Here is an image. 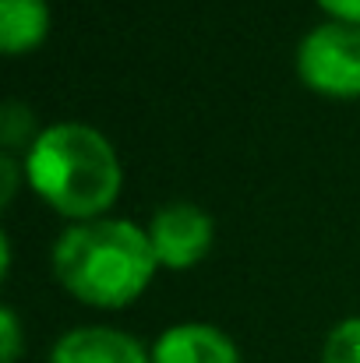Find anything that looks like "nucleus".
I'll return each instance as SVG.
<instances>
[{
  "instance_id": "1",
  "label": "nucleus",
  "mask_w": 360,
  "mask_h": 363,
  "mask_svg": "<svg viewBox=\"0 0 360 363\" xmlns=\"http://www.w3.org/2000/svg\"><path fill=\"white\" fill-rule=\"evenodd\" d=\"M159 268L148 230L127 219H89L75 223L53 243L57 282L89 307H127L145 293Z\"/></svg>"
},
{
  "instance_id": "2",
  "label": "nucleus",
  "mask_w": 360,
  "mask_h": 363,
  "mask_svg": "<svg viewBox=\"0 0 360 363\" xmlns=\"http://www.w3.org/2000/svg\"><path fill=\"white\" fill-rule=\"evenodd\" d=\"M25 177L32 191L75 223L103 219L120 194V159L107 134L78 121L43 127L25 152Z\"/></svg>"
},
{
  "instance_id": "3",
  "label": "nucleus",
  "mask_w": 360,
  "mask_h": 363,
  "mask_svg": "<svg viewBox=\"0 0 360 363\" xmlns=\"http://www.w3.org/2000/svg\"><path fill=\"white\" fill-rule=\"evenodd\" d=\"M300 82L329 99H360V25L325 21L297 46Z\"/></svg>"
},
{
  "instance_id": "4",
  "label": "nucleus",
  "mask_w": 360,
  "mask_h": 363,
  "mask_svg": "<svg viewBox=\"0 0 360 363\" xmlns=\"http://www.w3.org/2000/svg\"><path fill=\"white\" fill-rule=\"evenodd\" d=\"M212 237H216V226L209 212L191 201L163 205L148 223V240L159 257V268H173V272L195 268L209 254Z\"/></svg>"
},
{
  "instance_id": "5",
  "label": "nucleus",
  "mask_w": 360,
  "mask_h": 363,
  "mask_svg": "<svg viewBox=\"0 0 360 363\" xmlns=\"http://www.w3.org/2000/svg\"><path fill=\"white\" fill-rule=\"evenodd\" d=\"M152 363H240L237 342L205 321H184L166 328L152 342Z\"/></svg>"
},
{
  "instance_id": "6",
  "label": "nucleus",
  "mask_w": 360,
  "mask_h": 363,
  "mask_svg": "<svg viewBox=\"0 0 360 363\" xmlns=\"http://www.w3.org/2000/svg\"><path fill=\"white\" fill-rule=\"evenodd\" d=\"M50 363H152V353H145V346L120 328L85 325L60 335Z\"/></svg>"
},
{
  "instance_id": "7",
  "label": "nucleus",
  "mask_w": 360,
  "mask_h": 363,
  "mask_svg": "<svg viewBox=\"0 0 360 363\" xmlns=\"http://www.w3.org/2000/svg\"><path fill=\"white\" fill-rule=\"evenodd\" d=\"M50 32L46 0H0V50L28 53Z\"/></svg>"
},
{
  "instance_id": "8",
  "label": "nucleus",
  "mask_w": 360,
  "mask_h": 363,
  "mask_svg": "<svg viewBox=\"0 0 360 363\" xmlns=\"http://www.w3.org/2000/svg\"><path fill=\"white\" fill-rule=\"evenodd\" d=\"M39 134L43 130H36V117L25 103H18V99L4 103V110H0V145H4V152H21V148L28 152Z\"/></svg>"
},
{
  "instance_id": "9",
  "label": "nucleus",
  "mask_w": 360,
  "mask_h": 363,
  "mask_svg": "<svg viewBox=\"0 0 360 363\" xmlns=\"http://www.w3.org/2000/svg\"><path fill=\"white\" fill-rule=\"evenodd\" d=\"M322 363H360V318H347L329 332Z\"/></svg>"
},
{
  "instance_id": "10",
  "label": "nucleus",
  "mask_w": 360,
  "mask_h": 363,
  "mask_svg": "<svg viewBox=\"0 0 360 363\" xmlns=\"http://www.w3.org/2000/svg\"><path fill=\"white\" fill-rule=\"evenodd\" d=\"M0 360L4 363H18L21 357V325H18V314L14 307H0Z\"/></svg>"
},
{
  "instance_id": "11",
  "label": "nucleus",
  "mask_w": 360,
  "mask_h": 363,
  "mask_svg": "<svg viewBox=\"0 0 360 363\" xmlns=\"http://www.w3.org/2000/svg\"><path fill=\"white\" fill-rule=\"evenodd\" d=\"M18 191V159L14 152H0V205H11Z\"/></svg>"
},
{
  "instance_id": "12",
  "label": "nucleus",
  "mask_w": 360,
  "mask_h": 363,
  "mask_svg": "<svg viewBox=\"0 0 360 363\" xmlns=\"http://www.w3.org/2000/svg\"><path fill=\"white\" fill-rule=\"evenodd\" d=\"M318 7H322L332 21L360 25V0H318Z\"/></svg>"
},
{
  "instance_id": "13",
  "label": "nucleus",
  "mask_w": 360,
  "mask_h": 363,
  "mask_svg": "<svg viewBox=\"0 0 360 363\" xmlns=\"http://www.w3.org/2000/svg\"><path fill=\"white\" fill-rule=\"evenodd\" d=\"M11 272V240H7V233H0V275H7Z\"/></svg>"
}]
</instances>
